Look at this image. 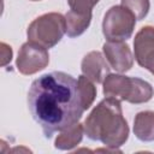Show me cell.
<instances>
[{"mask_svg":"<svg viewBox=\"0 0 154 154\" xmlns=\"http://www.w3.org/2000/svg\"><path fill=\"white\" fill-rule=\"evenodd\" d=\"M28 106L47 138L78 123L85 111L77 79L61 71L42 75L31 83Z\"/></svg>","mask_w":154,"mask_h":154,"instance_id":"6da1fadb","label":"cell"},{"mask_svg":"<svg viewBox=\"0 0 154 154\" xmlns=\"http://www.w3.org/2000/svg\"><path fill=\"white\" fill-rule=\"evenodd\" d=\"M83 126L90 140L100 141L112 149L123 146L129 137V126L123 117L120 101L113 97L103 99L87 117Z\"/></svg>","mask_w":154,"mask_h":154,"instance_id":"7a4b0ae2","label":"cell"},{"mask_svg":"<svg viewBox=\"0 0 154 154\" xmlns=\"http://www.w3.org/2000/svg\"><path fill=\"white\" fill-rule=\"evenodd\" d=\"M103 94L107 97H113L119 101L143 103L153 97L154 90L148 82L141 78L114 73L105 78Z\"/></svg>","mask_w":154,"mask_h":154,"instance_id":"3957f363","label":"cell"},{"mask_svg":"<svg viewBox=\"0 0 154 154\" xmlns=\"http://www.w3.org/2000/svg\"><path fill=\"white\" fill-rule=\"evenodd\" d=\"M65 32V17L60 13L51 12L34 19L28 28L26 35L29 41L35 42L45 48H52L61 40Z\"/></svg>","mask_w":154,"mask_h":154,"instance_id":"277c9868","label":"cell"},{"mask_svg":"<svg viewBox=\"0 0 154 154\" xmlns=\"http://www.w3.org/2000/svg\"><path fill=\"white\" fill-rule=\"evenodd\" d=\"M136 17L123 5L112 6L105 14L102 22V32L108 41H124L131 37Z\"/></svg>","mask_w":154,"mask_h":154,"instance_id":"5b68a950","label":"cell"},{"mask_svg":"<svg viewBox=\"0 0 154 154\" xmlns=\"http://www.w3.org/2000/svg\"><path fill=\"white\" fill-rule=\"evenodd\" d=\"M49 63V55L47 48L28 41L25 42L18 53L17 69L22 75H34L43 70Z\"/></svg>","mask_w":154,"mask_h":154,"instance_id":"8992f818","label":"cell"},{"mask_svg":"<svg viewBox=\"0 0 154 154\" xmlns=\"http://www.w3.org/2000/svg\"><path fill=\"white\" fill-rule=\"evenodd\" d=\"M134 52L137 64L154 75V26L141 28L134 40Z\"/></svg>","mask_w":154,"mask_h":154,"instance_id":"52a82bcc","label":"cell"},{"mask_svg":"<svg viewBox=\"0 0 154 154\" xmlns=\"http://www.w3.org/2000/svg\"><path fill=\"white\" fill-rule=\"evenodd\" d=\"M102 48L108 65L117 72L123 73L132 67L134 57L131 49L123 41H107Z\"/></svg>","mask_w":154,"mask_h":154,"instance_id":"ba28073f","label":"cell"},{"mask_svg":"<svg viewBox=\"0 0 154 154\" xmlns=\"http://www.w3.org/2000/svg\"><path fill=\"white\" fill-rule=\"evenodd\" d=\"M81 67L83 75L95 83H103L105 78L109 75L111 69L106 58L97 51L88 53L83 58Z\"/></svg>","mask_w":154,"mask_h":154,"instance_id":"9c48e42d","label":"cell"},{"mask_svg":"<svg viewBox=\"0 0 154 154\" xmlns=\"http://www.w3.org/2000/svg\"><path fill=\"white\" fill-rule=\"evenodd\" d=\"M134 134L140 141H154V112L143 111L136 114L134 120Z\"/></svg>","mask_w":154,"mask_h":154,"instance_id":"30bf717a","label":"cell"},{"mask_svg":"<svg viewBox=\"0 0 154 154\" xmlns=\"http://www.w3.org/2000/svg\"><path fill=\"white\" fill-rule=\"evenodd\" d=\"M66 34L69 37H77L82 35L89 26L91 22V12L78 13L70 10L66 16Z\"/></svg>","mask_w":154,"mask_h":154,"instance_id":"8fae6325","label":"cell"},{"mask_svg":"<svg viewBox=\"0 0 154 154\" xmlns=\"http://www.w3.org/2000/svg\"><path fill=\"white\" fill-rule=\"evenodd\" d=\"M84 132V126L79 123H76L71 125L70 128L61 131L60 135L55 138V148L60 150H69L78 146V143L82 141Z\"/></svg>","mask_w":154,"mask_h":154,"instance_id":"7c38bea8","label":"cell"},{"mask_svg":"<svg viewBox=\"0 0 154 154\" xmlns=\"http://www.w3.org/2000/svg\"><path fill=\"white\" fill-rule=\"evenodd\" d=\"M77 82H78L79 93H81V96H82V100H83L84 109H88L91 106V103H93V101L96 96V88H95L93 81H90L84 75L79 76L77 78Z\"/></svg>","mask_w":154,"mask_h":154,"instance_id":"4fadbf2b","label":"cell"},{"mask_svg":"<svg viewBox=\"0 0 154 154\" xmlns=\"http://www.w3.org/2000/svg\"><path fill=\"white\" fill-rule=\"evenodd\" d=\"M122 5L129 8L136 19H143L149 11V0H122Z\"/></svg>","mask_w":154,"mask_h":154,"instance_id":"5bb4252c","label":"cell"},{"mask_svg":"<svg viewBox=\"0 0 154 154\" xmlns=\"http://www.w3.org/2000/svg\"><path fill=\"white\" fill-rule=\"evenodd\" d=\"M99 1L100 0H67L70 8L75 12H78V13L91 12V8Z\"/></svg>","mask_w":154,"mask_h":154,"instance_id":"9a60e30c","label":"cell"},{"mask_svg":"<svg viewBox=\"0 0 154 154\" xmlns=\"http://www.w3.org/2000/svg\"><path fill=\"white\" fill-rule=\"evenodd\" d=\"M12 58V49L6 43H1V65L5 66Z\"/></svg>","mask_w":154,"mask_h":154,"instance_id":"2e32d148","label":"cell"},{"mask_svg":"<svg viewBox=\"0 0 154 154\" xmlns=\"http://www.w3.org/2000/svg\"><path fill=\"white\" fill-rule=\"evenodd\" d=\"M31 1H40V0H31Z\"/></svg>","mask_w":154,"mask_h":154,"instance_id":"e0dca14e","label":"cell"}]
</instances>
